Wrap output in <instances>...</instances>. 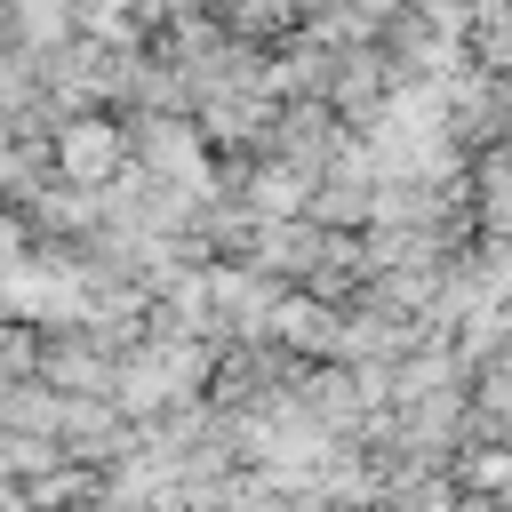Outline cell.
<instances>
[{
  "instance_id": "obj_1",
  "label": "cell",
  "mask_w": 512,
  "mask_h": 512,
  "mask_svg": "<svg viewBox=\"0 0 512 512\" xmlns=\"http://www.w3.org/2000/svg\"><path fill=\"white\" fill-rule=\"evenodd\" d=\"M56 168H64V184H112L120 168H128V128H112V120H64L56 128Z\"/></svg>"
},
{
  "instance_id": "obj_2",
  "label": "cell",
  "mask_w": 512,
  "mask_h": 512,
  "mask_svg": "<svg viewBox=\"0 0 512 512\" xmlns=\"http://www.w3.org/2000/svg\"><path fill=\"white\" fill-rule=\"evenodd\" d=\"M16 376H40V336L32 328H0V384Z\"/></svg>"
}]
</instances>
